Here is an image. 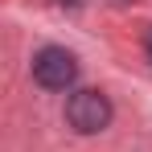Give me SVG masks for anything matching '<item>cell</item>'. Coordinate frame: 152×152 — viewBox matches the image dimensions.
Instances as JSON below:
<instances>
[{
  "label": "cell",
  "instance_id": "obj_1",
  "mask_svg": "<svg viewBox=\"0 0 152 152\" xmlns=\"http://www.w3.org/2000/svg\"><path fill=\"white\" fill-rule=\"evenodd\" d=\"M111 99L103 95V91H95V86H82V91H74L70 99H66V124L74 127L78 136H99L103 127L111 124Z\"/></svg>",
  "mask_w": 152,
  "mask_h": 152
},
{
  "label": "cell",
  "instance_id": "obj_2",
  "mask_svg": "<svg viewBox=\"0 0 152 152\" xmlns=\"http://www.w3.org/2000/svg\"><path fill=\"white\" fill-rule=\"evenodd\" d=\"M78 78V58L62 45H45L33 53V82L41 91H70Z\"/></svg>",
  "mask_w": 152,
  "mask_h": 152
},
{
  "label": "cell",
  "instance_id": "obj_3",
  "mask_svg": "<svg viewBox=\"0 0 152 152\" xmlns=\"http://www.w3.org/2000/svg\"><path fill=\"white\" fill-rule=\"evenodd\" d=\"M148 53H152V33H148Z\"/></svg>",
  "mask_w": 152,
  "mask_h": 152
}]
</instances>
